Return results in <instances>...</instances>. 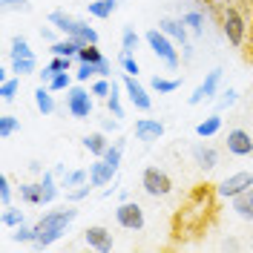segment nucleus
Listing matches in <instances>:
<instances>
[{
    "mask_svg": "<svg viewBox=\"0 0 253 253\" xmlns=\"http://www.w3.org/2000/svg\"><path fill=\"white\" fill-rule=\"evenodd\" d=\"M75 219H78V210L72 205L43 213L41 219L35 221V242H32V245H35V248H49V245H55V242L69 230V224Z\"/></svg>",
    "mask_w": 253,
    "mask_h": 253,
    "instance_id": "nucleus-1",
    "label": "nucleus"
},
{
    "mask_svg": "<svg viewBox=\"0 0 253 253\" xmlns=\"http://www.w3.org/2000/svg\"><path fill=\"white\" fill-rule=\"evenodd\" d=\"M219 29L224 35V41L230 43V46L242 49L248 43V32H251V20H248V9H242V6H233V9H224L219 15Z\"/></svg>",
    "mask_w": 253,
    "mask_h": 253,
    "instance_id": "nucleus-2",
    "label": "nucleus"
},
{
    "mask_svg": "<svg viewBox=\"0 0 253 253\" xmlns=\"http://www.w3.org/2000/svg\"><path fill=\"white\" fill-rule=\"evenodd\" d=\"M144 41H147V46L153 49V55H156V58L164 63L167 69H178L181 55H178V49H175L173 38H167L161 29H150L147 35H144Z\"/></svg>",
    "mask_w": 253,
    "mask_h": 253,
    "instance_id": "nucleus-3",
    "label": "nucleus"
},
{
    "mask_svg": "<svg viewBox=\"0 0 253 253\" xmlns=\"http://www.w3.org/2000/svg\"><path fill=\"white\" fill-rule=\"evenodd\" d=\"M66 112L72 115V118H92L95 112V95L92 89H86V86H69L66 89Z\"/></svg>",
    "mask_w": 253,
    "mask_h": 253,
    "instance_id": "nucleus-4",
    "label": "nucleus"
},
{
    "mask_svg": "<svg viewBox=\"0 0 253 253\" xmlns=\"http://www.w3.org/2000/svg\"><path fill=\"white\" fill-rule=\"evenodd\" d=\"M141 187H144L147 196H153V199H164V196L173 193V178L164 173V170H158V167H144Z\"/></svg>",
    "mask_w": 253,
    "mask_h": 253,
    "instance_id": "nucleus-5",
    "label": "nucleus"
},
{
    "mask_svg": "<svg viewBox=\"0 0 253 253\" xmlns=\"http://www.w3.org/2000/svg\"><path fill=\"white\" fill-rule=\"evenodd\" d=\"M221 75H224V69L216 66V69H210L205 75V81L193 89V95L187 98L190 107H199V104H205V101H213L216 95H219V86H221Z\"/></svg>",
    "mask_w": 253,
    "mask_h": 253,
    "instance_id": "nucleus-6",
    "label": "nucleus"
},
{
    "mask_svg": "<svg viewBox=\"0 0 253 253\" xmlns=\"http://www.w3.org/2000/svg\"><path fill=\"white\" fill-rule=\"evenodd\" d=\"M115 221L124 230H135L138 233V230H144V221H147L144 219V207L138 202H129L126 199V202H121V205L115 207Z\"/></svg>",
    "mask_w": 253,
    "mask_h": 253,
    "instance_id": "nucleus-7",
    "label": "nucleus"
},
{
    "mask_svg": "<svg viewBox=\"0 0 253 253\" xmlns=\"http://www.w3.org/2000/svg\"><path fill=\"white\" fill-rule=\"evenodd\" d=\"M121 84H124V92H126V98H129V104H132L138 112H150V110H153V98H150L147 86H144L135 75H126V72H124Z\"/></svg>",
    "mask_w": 253,
    "mask_h": 253,
    "instance_id": "nucleus-8",
    "label": "nucleus"
},
{
    "mask_svg": "<svg viewBox=\"0 0 253 253\" xmlns=\"http://www.w3.org/2000/svg\"><path fill=\"white\" fill-rule=\"evenodd\" d=\"M248 187H253V173L239 170V173H230L227 178H221L219 187H216V196L219 199H236L239 193H245Z\"/></svg>",
    "mask_w": 253,
    "mask_h": 253,
    "instance_id": "nucleus-9",
    "label": "nucleus"
},
{
    "mask_svg": "<svg viewBox=\"0 0 253 253\" xmlns=\"http://www.w3.org/2000/svg\"><path fill=\"white\" fill-rule=\"evenodd\" d=\"M224 144H227V153L236 158H245L253 153V138L248 129H242V126H236V129H230L227 132V138H224Z\"/></svg>",
    "mask_w": 253,
    "mask_h": 253,
    "instance_id": "nucleus-10",
    "label": "nucleus"
},
{
    "mask_svg": "<svg viewBox=\"0 0 253 253\" xmlns=\"http://www.w3.org/2000/svg\"><path fill=\"white\" fill-rule=\"evenodd\" d=\"M84 242L92 248V251H98V253H110L112 251V233L107 230V227H101V224H92V227H86L84 230Z\"/></svg>",
    "mask_w": 253,
    "mask_h": 253,
    "instance_id": "nucleus-11",
    "label": "nucleus"
},
{
    "mask_svg": "<svg viewBox=\"0 0 253 253\" xmlns=\"http://www.w3.org/2000/svg\"><path fill=\"white\" fill-rule=\"evenodd\" d=\"M132 132H135V138L141 144H153L164 135V124L158 118H138L135 126H132Z\"/></svg>",
    "mask_w": 253,
    "mask_h": 253,
    "instance_id": "nucleus-12",
    "label": "nucleus"
},
{
    "mask_svg": "<svg viewBox=\"0 0 253 253\" xmlns=\"http://www.w3.org/2000/svg\"><path fill=\"white\" fill-rule=\"evenodd\" d=\"M115 167H112L110 161H104V158H95L92 164H89V184L92 187H107L112 178H115Z\"/></svg>",
    "mask_w": 253,
    "mask_h": 253,
    "instance_id": "nucleus-13",
    "label": "nucleus"
},
{
    "mask_svg": "<svg viewBox=\"0 0 253 253\" xmlns=\"http://www.w3.org/2000/svg\"><path fill=\"white\" fill-rule=\"evenodd\" d=\"M158 29L164 32L167 38H173L175 43H181V46L187 43V38H190V29L181 17H161L158 20Z\"/></svg>",
    "mask_w": 253,
    "mask_h": 253,
    "instance_id": "nucleus-14",
    "label": "nucleus"
},
{
    "mask_svg": "<svg viewBox=\"0 0 253 253\" xmlns=\"http://www.w3.org/2000/svg\"><path fill=\"white\" fill-rule=\"evenodd\" d=\"M193 161H196L202 170H216V167H219V150L210 147V144H196V147H193Z\"/></svg>",
    "mask_w": 253,
    "mask_h": 253,
    "instance_id": "nucleus-15",
    "label": "nucleus"
},
{
    "mask_svg": "<svg viewBox=\"0 0 253 253\" xmlns=\"http://www.w3.org/2000/svg\"><path fill=\"white\" fill-rule=\"evenodd\" d=\"M81 46H86V43H81L78 38H69V35H61L55 43H49V52L52 55H61V58H78Z\"/></svg>",
    "mask_w": 253,
    "mask_h": 253,
    "instance_id": "nucleus-16",
    "label": "nucleus"
},
{
    "mask_svg": "<svg viewBox=\"0 0 253 253\" xmlns=\"http://www.w3.org/2000/svg\"><path fill=\"white\" fill-rule=\"evenodd\" d=\"M61 178L52 173V170H46V173L41 175V205H52L55 199H58V193H61Z\"/></svg>",
    "mask_w": 253,
    "mask_h": 253,
    "instance_id": "nucleus-17",
    "label": "nucleus"
},
{
    "mask_svg": "<svg viewBox=\"0 0 253 253\" xmlns=\"http://www.w3.org/2000/svg\"><path fill=\"white\" fill-rule=\"evenodd\" d=\"M81 144H84V150H86L92 158H101L104 153H107V147H110V141H107V132H104V129L84 135V138H81Z\"/></svg>",
    "mask_w": 253,
    "mask_h": 253,
    "instance_id": "nucleus-18",
    "label": "nucleus"
},
{
    "mask_svg": "<svg viewBox=\"0 0 253 253\" xmlns=\"http://www.w3.org/2000/svg\"><path fill=\"white\" fill-rule=\"evenodd\" d=\"M230 207L239 219L253 221V187H248L245 193H239L236 199H230Z\"/></svg>",
    "mask_w": 253,
    "mask_h": 253,
    "instance_id": "nucleus-19",
    "label": "nucleus"
},
{
    "mask_svg": "<svg viewBox=\"0 0 253 253\" xmlns=\"http://www.w3.org/2000/svg\"><path fill=\"white\" fill-rule=\"evenodd\" d=\"M35 107L41 115H52V112L58 110V104H55V92L49 89L46 84H41L38 89H35Z\"/></svg>",
    "mask_w": 253,
    "mask_h": 253,
    "instance_id": "nucleus-20",
    "label": "nucleus"
},
{
    "mask_svg": "<svg viewBox=\"0 0 253 253\" xmlns=\"http://www.w3.org/2000/svg\"><path fill=\"white\" fill-rule=\"evenodd\" d=\"M49 23L61 32V35H72L75 26H78V17H72V15H66V12H61V9H55V12L49 15Z\"/></svg>",
    "mask_w": 253,
    "mask_h": 253,
    "instance_id": "nucleus-21",
    "label": "nucleus"
},
{
    "mask_svg": "<svg viewBox=\"0 0 253 253\" xmlns=\"http://www.w3.org/2000/svg\"><path fill=\"white\" fill-rule=\"evenodd\" d=\"M115 9H118V0H92V3L86 6L89 17H98V20L112 17V15H115Z\"/></svg>",
    "mask_w": 253,
    "mask_h": 253,
    "instance_id": "nucleus-22",
    "label": "nucleus"
},
{
    "mask_svg": "<svg viewBox=\"0 0 253 253\" xmlns=\"http://www.w3.org/2000/svg\"><path fill=\"white\" fill-rule=\"evenodd\" d=\"M181 20L187 23V29L196 35V38H202L205 35V23H207V15L202 12V9H190V12H184L181 15Z\"/></svg>",
    "mask_w": 253,
    "mask_h": 253,
    "instance_id": "nucleus-23",
    "label": "nucleus"
},
{
    "mask_svg": "<svg viewBox=\"0 0 253 253\" xmlns=\"http://www.w3.org/2000/svg\"><path fill=\"white\" fill-rule=\"evenodd\" d=\"M219 129H221V115L219 112H213V115H207L205 121L196 124V135H199V138H213Z\"/></svg>",
    "mask_w": 253,
    "mask_h": 253,
    "instance_id": "nucleus-24",
    "label": "nucleus"
},
{
    "mask_svg": "<svg viewBox=\"0 0 253 253\" xmlns=\"http://www.w3.org/2000/svg\"><path fill=\"white\" fill-rule=\"evenodd\" d=\"M178 86H181L178 78H164V75H153V78H150V89L158 92V95H170V92H175Z\"/></svg>",
    "mask_w": 253,
    "mask_h": 253,
    "instance_id": "nucleus-25",
    "label": "nucleus"
},
{
    "mask_svg": "<svg viewBox=\"0 0 253 253\" xmlns=\"http://www.w3.org/2000/svg\"><path fill=\"white\" fill-rule=\"evenodd\" d=\"M9 58H12V61H15V58H35L29 41H26L23 35H15V38L9 41Z\"/></svg>",
    "mask_w": 253,
    "mask_h": 253,
    "instance_id": "nucleus-26",
    "label": "nucleus"
},
{
    "mask_svg": "<svg viewBox=\"0 0 253 253\" xmlns=\"http://www.w3.org/2000/svg\"><path fill=\"white\" fill-rule=\"evenodd\" d=\"M121 89H124V84H121V81H112V92H110V98H107V110H110V115H115V118H124Z\"/></svg>",
    "mask_w": 253,
    "mask_h": 253,
    "instance_id": "nucleus-27",
    "label": "nucleus"
},
{
    "mask_svg": "<svg viewBox=\"0 0 253 253\" xmlns=\"http://www.w3.org/2000/svg\"><path fill=\"white\" fill-rule=\"evenodd\" d=\"M69 38H78L81 43H98V29L89 26L86 20H78V26H75V32Z\"/></svg>",
    "mask_w": 253,
    "mask_h": 253,
    "instance_id": "nucleus-28",
    "label": "nucleus"
},
{
    "mask_svg": "<svg viewBox=\"0 0 253 253\" xmlns=\"http://www.w3.org/2000/svg\"><path fill=\"white\" fill-rule=\"evenodd\" d=\"M20 202H23V205H41V181H26V184H20Z\"/></svg>",
    "mask_w": 253,
    "mask_h": 253,
    "instance_id": "nucleus-29",
    "label": "nucleus"
},
{
    "mask_svg": "<svg viewBox=\"0 0 253 253\" xmlns=\"http://www.w3.org/2000/svg\"><path fill=\"white\" fill-rule=\"evenodd\" d=\"M89 181V170H69V173L61 178V187L63 190H75L81 184H86Z\"/></svg>",
    "mask_w": 253,
    "mask_h": 253,
    "instance_id": "nucleus-30",
    "label": "nucleus"
},
{
    "mask_svg": "<svg viewBox=\"0 0 253 253\" xmlns=\"http://www.w3.org/2000/svg\"><path fill=\"white\" fill-rule=\"evenodd\" d=\"M0 224L15 230L17 224H23V210H20V207H15V205L3 207V213H0Z\"/></svg>",
    "mask_w": 253,
    "mask_h": 253,
    "instance_id": "nucleus-31",
    "label": "nucleus"
},
{
    "mask_svg": "<svg viewBox=\"0 0 253 253\" xmlns=\"http://www.w3.org/2000/svg\"><path fill=\"white\" fill-rule=\"evenodd\" d=\"M17 129H20V118L9 115V112H3V115H0V138H3V141H9Z\"/></svg>",
    "mask_w": 253,
    "mask_h": 253,
    "instance_id": "nucleus-32",
    "label": "nucleus"
},
{
    "mask_svg": "<svg viewBox=\"0 0 253 253\" xmlns=\"http://www.w3.org/2000/svg\"><path fill=\"white\" fill-rule=\"evenodd\" d=\"M138 46H141V35L126 26L124 35H121V52H124V55H135V49Z\"/></svg>",
    "mask_w": 253,
    "mask_h": 253,
    "instance_id": "nucleus-33",
    "label": "nucleus"
},
{
    "mask_svg": "<svg viewBox=\"0 0 253 253\" xmlns=\"http://www.w3.org/2000/svg\"><path fill=\"white\" fill-rule=\"evenodd\" d=\"M17 89H20V75L6 78L3 84H0V101H3V104H12V101L17 98Z\"/></svg>",
    "mask_w": 253,
    "mask_h": 253,
    "instance_id": "nucleus-34",
    "label": "nucleus"
},
{
    "mask_svg": "<svg viewBox=\"0 0 253 253\" xmlns=\"http://www.w3.org/2000/svg\"><path fill=\"white\" fill-rule=\"evenodd\" d=\"M12 72L15 75H38V58H15L12 61Z\"/></svg>",
    "mask_w": 253,
    "mask_h": 253,
    "instance_id": "nucleus-35",
    "label": "nucleus"
},
{
    "mask_svg": "<svg viewBox=\"0 0 253 253\" xmlns=\"http://www.w3.org/2000/svg\"><path fill=\"white\" fill-rule=\"evenodd\" d=\"M72 81H75V75H69V72H55L46 86L52 89V92H66V89L72 86Z\"/></svg>",
    "mask_w": 253,
    "mask_h": 253,
    "instance_id": "nucleus-36",
    "label": "nucleus"
},
{
    "mask_svg": "<svg viewBox=\"0 0 253 253\" xmlns=\"http://www.w3.org/2000/svg\"><path fill=\"white\" fill-rule=\"evenodd\" d=\"M98 61H104V52L98 49V43H86V46H81L78 63H98Z\"/></svg>",
    "mask_w": 253,
    "mask_h": 253,
    "instance_id": "nucleus-37",
    "label": "nucleus"
},
{
    "mask_svg": "<svg viewBox=\"0 0 253 253\" xmlns=\"http://www.w3.org/2000/svg\"><path fill=\"white\" fill-rule=\"evenodd\" d=\"M236 101H239V92L233 89V86H227V89H224V92H219V98H216V112L230 110Z\"/></svg>",
    "mask_w": 253,
    "mask_h": 253,
    "instance_id": "nucleus-38",
    "label": "nucleus"
},
{
    "mask_svg": "<svg viewBox=\"0 0 253 253\" xmlns=\"http://www.w3.org/2000/svg\"><path fill=\"white\" fill-rule=\"evenodd\" d=\"M89 89H92L95 98H101V101H107L112 92V81L110 78H95L92 84H89Z\"/></svg>",
    "mask_w": 253,
    "mask_h": 253,
    "instance_id": "nucleus-39",
    "label": "nucleus"
},
{
    "mask_svg": "<svg viewBox=\"0 0 253 253\" xmlns=\"http://www.w3.org/2000/svg\"><path fill=\"white\" fill-rule=\"evenodd\" d=\"M98 78V63H78V69H75V81L78 84H86V81Z\"/></svg>",
    "mask_w": 253,
    "mask_h": 253,
    "instance_id": "nucleus-40",
    "label": "nucleus"
},
{
    "mask_svg": "<svg viewBox=\"0 0 253 253\" xmlns=\"http://www.w3.org/2000/svg\"><path fill=\"white\" fill-rule=\"evenodd\" d=\"M12 239H15L17 245H26V242H35V224H26V221H23V224H17L15 227V233H12Z\"/></svg>",
    "mask_w": 253,
    "mask_h": 253,
    "instance_id": "nucleus-41",
    "label": "nucleus"
},
{
    "mask_svg": "<svg viewBox=\"0 0 253 253\" xmlns=\"http://www.w3.org/2000/svg\"><path fill=\"white\" fill-rule=\"evenodd\" d=\"M121 156H124V147L115 141V144H110V147H107V153H104L101 158H104V161H110L112 167L118 170V167H121Z\"/></svg>",
    "mask_w": 253,
    "mask_h": 253,
    "instance_id": "nucleus-42",
    "label": "nucleus"
},
{
    "mask_svg": "<svg viewBox=\"0 0 253 253\" xmlns=\"http://www.w3.org/2000/svg\"><path fill=\"white\" fill-rule=\"evenodd\" d=\"M92 190H95V187L89 184V181H86V184H81V187H75V190H66V202H69V205H75V202H84V199H86Z\"/></svg>",
    "mask_w": 253,
    "mask_h": 253,
    "instance_id": "nucleus-43",
    "label": "nucleus"
},
{
    "mask_svg": "<svg viewBox=\"0 0 253 253\" xmlns=\"http://www.w3.org/2000/svg\"><path fill=\"white\" fill-rule=\"evenodd\" d=\"M12 205V181L9 175L0 173V207H9Z\"/></svg>",
    "mask_w": 253,
    "mask_h": 253,
    "instance_id": "nucleus-44",
    "label": "nucleus"
},
{
    "mask_svg": "<svg viewBox=\"0 0 253 253\" xmlns=\"http://www.w3.org/2000/svg\"><path fill=\"white\" fill-rule=\"evenodd\" d=\"M118 61H121V69H124L126 75H135V78H138L141 66H138V61H135V55H124V52H121V58H118Z\"/></svg>",
    "mask_w": 253,
    "mask_h": 253,
    "instance_id": "nucleus-45",
    "label": "nucleus"
},
{
    "mask_svg": "<svg viewBox=\"0 0 253 253\" xmlns=\"http://www.w3.org/2000/svg\"><path fill=\"white\" fill-rule=\"evenodd\" d=\"M75 61H78V58H61V55H55V58L49 61V66H52L55 72H72Z\"/></svg>",
    "mask_w": 253,
    "mask_h": 253,
    "instance_id": "nucleus-46",
    "label": "nucleus"
},
{
    "mask_svg": "<svg viewBox=\"0 0 253 253\" xmlns=\"http://www.w3.org/2000/svg\"><path fill=\"white\" fill-rule=\"evenodd\" d=\"M0 6H3V12H29L32 9L29 0H0Z\"/></svg>",
    "mask_w": 253,
    "mask_h": 253,
    "instance_id": "nucleus-47",
    "label": "nucleus"
},
{
    "mask_svg": "<svg viewBox=\"0 0 253 253\" xmlns=\"http://www.w3.org/2000/svg\"><path fill=\"white\" fill-rule=\"evenodd\" d=\"M118 118H115V115H110V118H101V129H104V132H107V135H110V132H118Z\"/></svg>",
    "mask_w": 253,
    "mask_h": 253,
    "instance_id": "nucleus-48",
    "label": "nucleus"
},
{
    "mask_svg": "<svg viewBox=\"0 0 253 253\" xmlns=\"http://www.w3.org/2000/svg\"><path fill=\"white\" fill-rule=\"evenodd\" d=\"M110 75H112V63H110V58L98 61V78H110Z\"/></svg>",
    "mask_w": 253,
    "mask_h": 253,
    "instance_id": "nucleus-49",
    "label": "nucleus"
},
{
    "mask_svg": "<svg viewBox=\"0 0 253 253\" xmlns=\"http://www.w3.org/2000/svg\"><path fill=\"white\" fill-rule=\"evenodd\" d=\"M55 26H52V23H49V26H41V38H43V41H49V43H55V41H58V38H55Z\"/></svg>",
    "mask_w": 253,
    "mask_h": 253,
    "instance_id": "nucleus-50",
    "label": "nucleus"
},
{
    "mask_svg": "<svg viewBox=\"0 0 253 253\" xmlns=\"http://www.w3.org/2000/svg\"><path fill=\"white\" fill-rule=\"evenodd\" d=\"M52 75H55V69H52V66L38 69V78H41V84H49V81H52Z\"/></svg>",
    "mask_w": 253,
    "mask_h": 253,
    "instance_id": "nucleus-51",
    "label": "nucleus"
},
{
    "mask_svg": "<svg viewBox=\"0 0 253 253\" xmlns=\"http://www.w3.org/2000/svg\"><path fill=\"white\" fill-rule=\"evenodd\" d=\"M245 55L253 61V17H251V32H248V49H245Z\"/></svg>",
    "mask_w": 253,
    "mask_h": 253,
    "instance_id": "nucleus-52",
    "label": "nucleus"
},
{
    "mask_svg": "<svg viewBox=\"0 0 253 253\" xmlns=\"http://www.w3.org/2000/svg\"><path fill=\"white\" fill-rule=\"evenodd\" d=\"M29 170L35 175H43V164H41V161H29Z\"/></svg>",
    "mask_w": 253,
    "mask_h": 253,
    "instance_id": "nucleus-53",
    "label": "nucleus"
},
{
    "mask_svg": "<svg viewBox=\"0 0 253 253\" xmlns=\"http://www.w3.org/2000/svg\"><path fill=\"white\" fill-rule=\"evenodd\" d=\"M52 173L58 175V178H63V175L69 173V170H66V164H55V167H52Z\"/></svg>",
    "mask_w": 253,
    "mask_h": 253,
    "instance_id": "nucleus-54",
    "label": "nucleus"
},
{
    "mask_svg": "<svg viewBox=\"0 0 253 253\" xmlns=\"http://www.w3.org/2000/svg\"><path fill=\"white\" fill-rule=\"evenodd\" d=\"M181 49H184V61H193V46H190V43H184Z\"/></svg>",
    "mask_w": 253,
    "mask_h": 253,
    "instance_id": "nucleus-55",
    "label": "nucleus"
}]
</instances>
